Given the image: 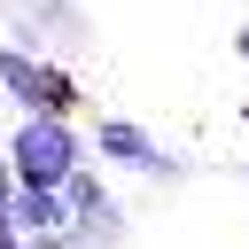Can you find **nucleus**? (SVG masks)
I'll return each instance as SVG.
<instances>
[{"label": "nucleus", "instance_id": "nucleus-6", "mask_svg": "<svg viewBox=\"0 0 249 249\" xmlns=\"http://www.w3.org/2000/svg\"><path fill=\"white\" fill-rule=\"evenodd\" d=\"M233 54H241V62H249V23H241V31H233Z\"/></svg>", "mask_w": 249, "mask_h": 249}, {"label": "nucleus", "instance_id": "nucleus-5", "mask_svg": "<svg viewBox=\"0 0 249 249\" xmlns=\"http://www.w3.org/2000/svg\"><path fill=\"white\" fill-rule=\"evenodd\" d=\"M16 195V171H8V148H0V202Z\"/></svg>", "mask_w": 249, "mask_h": 249}, {"label": "nucleus", "instance_id": "nucleus-2", "mask_svg": "<svg viewBox=\"0 0 249 249\" xmlns=\"http://www.w3.org/2000/svg\"><path fill=\"white\" fill-rule=\"evenodd\" d=\"M0 101L78 117V78H70L62 54H47V47H31V39H0Z\"/></svg>", "mask_w": 249, "mask_h": 249}, {"label": "nucleus", "instance_id": "nucleus-4", "mask_svg": "<svg viewBox=\"0 0 249 249\" xmlns=\"http://www.w3.org/2000/svg\"><path fill=\"white\" fill-rule=\"evenodd\" d=\"M62 202H70V233H78V249H124V233H132V218H124V202L109 195V179H93L86 163L62 179Z\"/></svg>", "mask_w": 249, "mask_h": 249}, {"label": "nucleus", "instance_id": "nucleus-3", "mask_svg": "<svg viewBox=\"0 0 249 249\" xmlns=\"http://www.w3.org/2000/svg\"><path fill=\"white\" fill-rule=\"evenodd\" d=\"M86 148H93L101 163H117V171L156 179V187H179V179H187V156H179V148H156V132H148V124H132V117H93Z\"/></svg>", "mask_w": 249, "mask_h": 249}, {"label": "nucleus", "instance_id": "nucleus-1", "mask_svg": "<svg viewBox=\"0 0 249 249\" xmlns=\"http://www.w3.org/2000/svg\"><path fill=\"white\" fill-rule=\"evenodd\" d=\"M0 148H8L16 187H62V179L86 163V132H78L70 117H54V109H23L16 132H0Z\"/></svg>", "mask_w": 249, "mask_h": 249}, {"label": "nucleus", "instance_id": "nucleus-7", "mask_svg": "<svg viewBox=\"0 0 249 249\" xmlns=\"http://www.w3.org/2000/svg\"><path fill=\"white\" fill-rule=\"evenodd\" d=\"M241 195H249V163H241Z\"/></svg>", "mask_w": 249, "mask_h": 249}]
</instances>
